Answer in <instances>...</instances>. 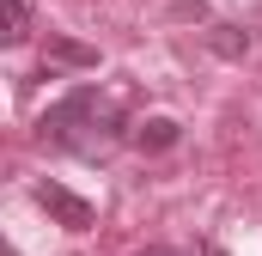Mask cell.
I'll list each match as a JSON object with an SVG mask.
<instances>
[{"label":"cell","instance_id":"1","mask_svg":"<svg viewBox=\"0 0 262 256\" xmlns=\"http://www.w3.org/2000/svg\"><path fill=\"white\" fill-rule=\"evenodd\" d=\"M98 122H110V110H104V98H98L92 86H79V92L55 98V104L37 116V140H43V146H73L79 128H98Z\"/></svg>","mask_w":262,"mask_h":256},{"label":"cell","instance_id":"2","mask_svg":"<svg viewBox=\"0 0 262 256\" xmlns=\"http://www.w3.org/2000/svg\"><path fill=\"white\" fill-rule=\"evenodd\" d=\"M37 201L61 220L67 232H92V220H98V207L85 201V195H73V189H61V183H37Z\"/></svg>","mask_w":262,"mask_h":256},{"label":"cell","instance_id":"3","mask_svg":"<svg viewBox=\"0 0 262 256\" xmlns=\"http://www.w3.org/2000/svg\"><path fill=\"white\" fill-rule=\"evenodd\" d=\"M134 146H140V153H165V146H177V122H171V116H146V122L134 128Z\"/></svg>","mask_w":262,"mask_h":256},{"label":"cell","instance_id":"4","mask_svg":"<svg viewBox=\"0 0 262 256\" xmlns=\"http://www.w3.org/2000/svg\"><path fill=\"white\" fill-rule=\"evenodd\" d=\"M49 61H61V67H98V49H92V43H73V37H49Z\"/></svg>","mask_w":262,"mask_h":256},{"label":"cell","instance_id":"5","mask_svg":"<svg viewBox=\"0 0 262 256\" xmlns=\"http://www.w3.org/2000/svg\"><path fill=\"white\" fill-rule=\"evenodd\" d=\"M207 43H213V55H226V61H238V55L250 49V37H244L238 25H213V31H207Z\"/></svg>","mask_w":262,"mask_h":256},{"label":"cell","instance_id":"6","mask_svg":"<svg viewBox=\"0 0 262 256\" xmlns=\"http://www.w3.org/2000/svg\"><path fill=\"white\" fill-rule=\"evenodd\" d=\"M0 18H6V31H0L6 43H25V37H31V12H25V0H6Z\"/></svg>","mask_w":262,"mask_h":256},{"label":"cell","instance_id":"7","mask_svg":"<svg viewBox=\"0 0 262 256\" xmlns=\"http://www.w3.org/2000/svg\"><path fill=\"white\" fill-rule=\"evenodd\" d=\"M134 256H177V250H165V244H146V250H134Z\"/></svg>","mask_w":262,"mask_h":256},{"label":"cell","instance_id":"8","mask_svg":"<svg viewBox=\"0 0 262 256\" xmlns=\"http://www.w3.org/2000/svg\"><path fill=\"white\" fill-rule=\"evenodd\" d=\"M213 256H220V250H213Z\"/></svg>","mask_w":262,"mask_h":256}]
</instances>
